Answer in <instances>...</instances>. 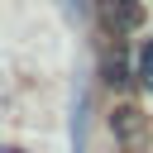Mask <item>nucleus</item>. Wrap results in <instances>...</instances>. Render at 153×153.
<instances>
[{"mask_svg":"<svg viewBox=\"0 0 153 153\" xmlns=\"http://www.w3.org/2000/svg\"><path fill=\"white\" fill-rule=\"evenodd\" d=\"M62 5H67V14H72V19H86V10H91L86 0H62Z\"/></svg>","mask_w":153,"mask_h":153,"instance_id":"6","label":"nucleus"},{"mask_svg":"<svg viewBox=\"0 0 153 153\" xmlns=\"http://www.w3.org/2000/svg\"><path fill=\"white\" fill-rule=\"evenodd\" d=\"M143 24V5L139 0H100V29L115 38H129Z\"/></svg>","mask_w":153,"mask_h":153,"instance_id":"1","label":"nucleus"},{"mask_svg":"<svg viewBox=\"0 0 153 153\" xmlns=\"http://www.w3.org/2000/svg\"><path fill=\"white\" fill-rule=\"evenodd\" d=\"M134 67H139V81L153 91V38H143V43H139V57H134Z\"/></svg>","mask_w":153,"mask_h":153,"instance_id":"2","label":"nucleus"},{"mask_svg":"<svg viewBox=\"0 0 153 153\" xmlns=\"http://www.w3.org/2000/svg\"><path fill=\"white\" fill-rule=\"evenodd\" d=\"M105 72H110V76H105L110 86H124V81H129V76H124V62H115V57L105 62Z\"/></svg>","mask_w":153,"mask_h":153,"instance_id":"5","label":"nucleus"},{"mask_svg":"<svg viewBox=\"0 0 153 153\" xmlns=\"http://www.w3.org/2000/svg\"><path fill=\"white\" fill-rule=\"evenodd\" d=\"M143 124H139V110H115V134L129 143V134H139Z\"/></svg>","mask_w":153,"mask_h":153,"instance_id":"3","label":"nucleus"},{"mask_svg":"<svg viewBox=\"0 0 153 153\" xmlns=\"http://www.w3.org/2000/svg\"><path fill=\"white\" fill-rule=\"evenodd\" d=\"M72 139H76V153H86V91L76 96V120H72Z\"/></svg>","mask_w":153,"mask_h":153,"instance_id":"4","label":"nucleus"}]
</instances>
